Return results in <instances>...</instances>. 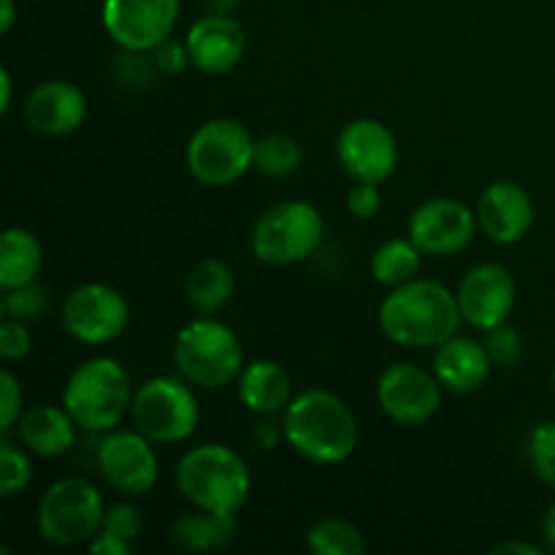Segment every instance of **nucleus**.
<instances>
[{
	"label": "nucleus",
	"instance_id": "1",
	"mask_svg": "<svg viewBox=\"0 0 555 555\" xmlns=\"http://www.w3.org/2000/svg\"><path fill=\"white\" fill-rule=\"evenodd\" d=\"M461 309L442 282L412 280L393 287L379 307V328L393 345L437 350L459 334Z\"/></svg>",
	"mask_w": 555,
	"mask_h": 555
},
{
	"label": "nucleus",
	"instance_id": "2",
	"mask_svg": "<svg viewBox=\"0 0 555 555\" xmlns=\"http://www.w3.org/2000/svg\"><path fill=\"white\" fill-rule=\"evenodd\" d=\"M282 434L301 459L331 466L350 459L358 448V421L345 399L331 390H304L291 399Z\"/></svg>",
	"mask_w": 555,
	"mask_h": 555
},
{
	"label": "nucleus",
	"instance_id": "3",
	"mask_svg": "<svg viewBox=\"0 0 555 555\" xmlns=\"http://www.w3.org/2000/svg\"><path fill=\"white\" fill-rule=\"evenodd\" d=\"M177 488L195 509L236 515L253 488L247 461L228 444H198L177 464Z\"/></svg>",
	"mask_w": 555,
	"mask_h": 555
},
{
	"label": "nucleus",
	"instance_id": "4",
	"mask_svg": "<svg viewBox=\"0 0 555 555\" xmlns=\"http://www.w3.org/2000/svg\"><path fill=\"white\" fill-rule=\"evenodd\" d=\"M133 396L130 377L114 358H90L70 372L63 388V406L79 428L108 434L128 415Z\"/></svg>",
	"mask_w": 555,
	"mask_h": 555
},
{
	"label": "nucleus",
	"instance_id": "5",
	"mask_svg": "<svg viewBox=\"0 0 555 555\" xmlns=\"http://www.w3.org/2000/svg\"><path fill=\"white\" fill-rule=\"evenodd\" d=\"M173 363L179 377L195 388H225L244 372V347L220 320H193L177 334Z\"/></svg>",
	"mask_w": 555,
	"mask_h": 555
},
{
	"label": "nucleus",
	"instance_id": "6",
	"mask_svg": "<svg viewBox=\"0 0 555 555\" xmlns=\"http://www.w3.org/2000/svg\"><path fill=\"white\" fill-rule=\"evenodd\" d=\"M103 496L85 477H63L38 499L36 529L43 542L74 547L90 542L103 526Z\"/></svg>",
	"mask_w": 555,
	"mask_h": 555
},
{
	"label": "nucleus",
	"instance_id": "7",
	"mask_svg": "<svg viewBox=\"0 0 555 555\" xmlns=\"http://www.w3.org/2000/svg\"><path fill=\"white\" fill-rule=\"evenodd\" d=\"M188 171L206 188H225L255 166V139L236 119H209L188 141Z\"/></svg>",
	"mask_w": 555,
	"mask_h": 555
},
{
	"label": "nucleus",
	"instance_id": "8",
	"mask_svg": "<svg viewBox=\"0 0 555 555\" xmlns=\"http://www.w3.org/2000/svg\"><path fill=\"white\" fill-rule=\"evenodd\" d=\"M323 242V217L307 201H282L266 209L253 228V253L266 266H293Z\"/></svg>",
	"mask_w": 555,
	"mask_h": 555
},
{
	"label": "nucleus",
	"instance_id": "9",
	"mask_svg": "<svg viewBox=\"0 0 555 555\" xmlns=\"http://www.w3.org/2000/svg\"><path fill=\"white\" fill-rule=\"evenodd\" d=\"M133 426L155 444H179L198 426V399L188 379L152 377L133 393Z\"/></svg>",
	"mask_w": 555,
	"mask_h": 555
},
{
	"label": "nucleus",
	"instance_id": "10",
	"mask_svg": "<svg viewBox=\"0 0 555 555\" xmlns=\"http://www.w3.org/2000/svg\"><path fill=\"white\" fill-rule=\"evenodd\" d=\"M130 323L125 296L103 282H87L68 293L63 304V328L81 345L114 341Z\"/></svg>",
	"mask_w": 555,
	"mask_h": 555
},
{
	"label": "nucleus",
	"instance_id": "11",
	"mask_svg": "<svg viewBox=\"0 0 555 555\" xmlns=\"http://www.w3.org/2000/svg\"><path fill=\"white\" fill-rule=\"evenodd\" d=\"M182 0H103L108 38L128 52H152L171 36Z\"/></svg>",
	"mask_w": 555,
	"mask_h": 555
},
{
	"label": "nucleus",
	"instance_id": "12",
	"mask_svg": "<svg viewBox=\"0 0 555 555\" xmlns=\"http://www.w3.org/2000/svg\"><path fill=\"white\" fill-rule=\"evenodd\" d=\"M336 155L352 182L383 184L396 171L399 144L388 125L374 117H361L341 128Z\"/></svg>",
	"mask_w": 555,
	"mask_h": 555
},
{
	"label": "nucleus",
	"instance_id": "13",
	"mask_svg": "<svg viewBox=\"0 0 555 555\" xmlns=\"http://www.w3.org/2000/svg\"><path fill=\"white\" fill-rule=\"evenodd\" d=\"M379 410L401 426H423L442 404V383L417 363H393L377 383Z\"/></svg>",
	"mask_w": 555,
	"mask_h": 555
},
{
	"label": "nucleus",
	"instance_id": "14",
	"mask_svg": "<svg viewBox=\"0 0 555 555\" xmlns=\"http://www.w3.org/2000/svg\"><path fill=\"white\" fill-rule=\"evenodd\" d=\"M150 439L135 431H108L98 448V469L103 480L122 496H144L155 488L157 455Z\"/></svg>",
	"mask_w": 555,
	"mask_h": 555
},
{
	"label": "nucleus",
	"instance_id": "15",
	"mask_svg": "<svg viewBox=\"0 0 555 555\" xmlns=\"http://www.w3.org/2000/svg\"><path fill=\"white\" fill-rule=\"evenodd\" d=\"M461 318L480 331H491L496 325L507 323V318L515 309V280L504 266L499 263H480L466 271L461 280L459 293Z\"/></svg>",
	"mask_w": 555,
	"mask_h": 555
},
{
	"label": "nucleus",
	"instance_id": "16",
	"mask_svg": "<svg viewBox=\"0 0 555 555\" xmlns=\"http://www.w3.org/2000/svg\"><path fill=\"white\" fill-rule=\"evenodd\" d=\"M477 217L464 201L431 198L410 217V238L428 255H455L469 247Z\"/></svg>",
	"mask_w": 555,
	"mask_h": 555
},
{
	"label": "nucleus",
	"instance_id": "17",
	"mask_svg": "<svg viewBox=\"0 0 555 555\" xmlns=\"http://www.w3.org/2000/svg\"><path fill=\"white\" fill-rule=\"evenodd\" d=\"M190 60L204 74H225L244 57L247 36L231 14H206L184 36Z\"/></svg>",
	"mask_w": 555,
	"mask_h": 555
},
{
	"label": "nucleus",
	"instance_id": "18",
	"mask_svg": "<svg viewBox=\"0 0 555 555\" xmlns=\"http://www.w3.org/2000/svg\"><path fill=\"white\" fill-rule=\"evenodd\" d=\"M477 222L480 231L496 244H515L534 225V204L526 188L518 182H493L477 204Z\"/></svg>",
	"mask_w": 555,
	"mask_h": 555
},
{
	"label": "nucleus",
	"instance_id": "19",
	"mask_svg": "<svg viewBox=\"0 0 555 555\" xmlns=\"http://www.w3.org/2000/svg\"><path fill=\"white\" fill-rule=\"evenodd\" d=\"M87 117V98L76 85L52 79L38 85L25 101V119L36 133L65 135L74 133Z\"/></svg>",
	"mask_w": 555,
	"mask_h": 555
},
{
	"label": "nucleus",
	"instance_id": "20",
	"mask_svg": "<svg viewBox=\"0 0 555 555\" xmlns=\"http://www.w3.org/2000/svg\"><path fill=\"white\" fill-rule=\"evenodd\" d=\"M491 366L493 361L486 345L466 339V336H453L442 347H437V356H434V374L442 388L453 390V393L480 390L491 374Z\"/></svg>",
	"mask_w": 555,
	"mask_h": 555
},
{
	"label": "nucleus",
	"instance_id": "21",
	"mask_svg": "<svg viewBox=\"0 0 555 555\" xmlns=\"http://www.w3.org/2000/svg\"><path fill=\"white\" fill-rule=\"evenodd\" d=\"M20 442L41 459H57L74 448L76 423L65 406H33L16 421Z\"/></svg>",
	"mask_w": 555,
	"mask_h": 555
},
{
	"label": "nucleus",
	"instance_id": "22",
	"mask_svg": "<svg viewBox=\"0 0 555 555\" xmlns=\"http://www.w3.org/2000/svg\"><path fill=\"white\" fill-rule=\"evenodd\" d=\"M238 399L260 417L285 412L291 404V377L274 361H253L238 374Z\"/></svg>",
	"mask_w": 555,
	"mask_h": 555
},
{
	"label": "nucleus",
	"instance_id": "23",
	"mask_svg": "<svg viewBox=\"0 0 555 555\" xmlns=\"http://www.w3.org/2000/svg\"><path fill=\"white\" fill-rule=\"evenodd\" d=\"M236 531V515L198 509V513H188L173 520L171 542L173 547H179L184 553H201L211 551V547L231 545Z\"/></svg>",
	"mask_w": 555,
	"mask_h": 555
},
{
	"label": "nucleus",
	"instance_id": "24",
	"mask_svg": "<svg viewBox=\"0 0 555 555\" xmlns=\"http://www.w3.org/2000/svg\"><path fill=\"white\" fill-rule=\"evenodd\" d=\"M233 291H236V276H233L231 266L222 263L217 258H206L193 266L184 282V296L193 309L201 314H217L228 301H231Z\"/></svg>",
	"mask_w": 555,
	"mask_h": 555
},
{
	"label": "nucleus",
	"instance_id": "25",
	"mask_svg": "<svg viewBox=\"0 0 555 555\" xmlns=\"http://www.w3.org/2000/svg\"><path fill=\"white\" fill-rule=\"evenodd\" d=\"M41 260V242L25 228H9L0 247V287L11 291V287L36 282Z\"/></svg>",
	"mask_w": 555,
	"mask_h": 555
},
{
	"label": "nucleus",
	"instance_id": "26",
	"mask_svg": "<svg viewBox=\"0 0 555 555\" xmlns=\"http://www.w3.org/2000/svg\"><path fill=\"white\" fill-rule=\"evenodd\" d=\"M423 249L412 238H390L379 244L372 258V274L379 285L401 287L415 280Z\"/></svg>",
	"mask_w": 555,
	"mask_h": 555
},
{
	"label": "nucleus",
	"instance_id": "27",
	"mask_svg": "<svg viewBox=\"0 0 555 555\" xmlns=\"http://www.w3.org/2000/svg\"><path fill=\"white\" fill-rule=\"evenodd\" d=\"M307 545L314 555H363L366 540L345 518H323L309 529Z\"/></svg>",
	"mask_w": 555,
	"mask_h": 555
},
{
	"label": "nucleus",
	"instance_id": "28",
	"mask_svg": "<svg viewBox=\"0 0 555 555\" xmlns=\"http://www.w3.org/2000/svg\"><path fill=\"white\" fill-rule=\"evenodd\" d=\"M301 146L296 139L285 133H271L255 141V168L271 179L291 177L301 166Z\"/></svg>",
	"mask_w": 555,
	"mask_h": 555
},
{
	"label": "nucleus",
	"instance_id": "29",
	"mask_svg": "<svg viewBox=\"0 0 555 555\" xmlns=\"http://www.w3.org/2000/svg\"><path fill=\"white\" fill-rule=\"evenodd\" d=\"M33 466L25 450L16 448L14 442L3 439L0 442V496L11 499L30 486Z\"/></svg>",
	"mask_w": 555,
	"mask_h": 555
},
{
	"label": "nucleus",
	"instance_id": "30",
	"mask_svg": "<svg viewBox=\"0 0 555 555\" xmlns=\"http://www.w3.org/2000/svg\"><path fill=\"white\" fill-rule=\"evenodd\" d=\"M47 304H49V293L47 287L38 285V282H27V285L11 287V291H5V298H3L5 314L14 320H25V323L27 320L41 318Z\"/></svg>",
	"mask_w": 555,
	"mask_h": 555
},
{
	"label": "nucleus",
	"instance_id": "31",
	"mask_svg": "<svg viewBox=\"0 0 555 555\" xmlns=\"http://www.w3.org/2000/svg\"><path fill=\"white\" fill-rule=\"evenodd\" d=\"M529 455L537 477L555 488V421L542 423V426L534 428L529 442Z\"/></svg>",
	"mask_w": 555,
	"mask_h": 555
},
{
	"label": "nucleus",
	"instance_id": "32",
	"mask_svg": "<svg viewBox=\"0 0 555 555\" xmlns=\"http://www.w3.org/2000/svg\"><path fill=\"white\" fill-rule=\"evenodd\" d=\"M141 529H144V518H141L139 507H133V504H112V507L103 513L101 531L119 537V540L130 542V545L139 540Z\"/></svg>",
	"mask_w": 555,
	"mask_h": 555
},
{
	"label": "nucleus",
	"instance_id": "33",
	"mask_svg": "<svg viewBox=\"0 0 555 555\" xmlns=\"http://www.w3.org/2000/svg\"><path fill=\"white\" fill-rule=\"evenodd\" d=\"M482 345H486L491 361L499 363V366H513V363L520 358V352H524L520 334L515 328H509L507 323L486 331V341H482Z\"/></svg>",
	"mask_w": 555,
	"mask_h": 555
},
{
	"label": "nucleus",
	"instance_id": "34",
	"mask_svg": "<svg viewBox=\"0 0 555 555\" xmlns=\"http://www.w3.org/2000/svg\"><path fill=\"white\" fill-rule=\"evenodd\" d=\"M33 347V336L30 328L25 325V320H14V318H5L3 325H0V356L5 361H22L27 358Z\"/></svg>",
	"mask_w": 555,
	"mask_h": 555
},
{
	"label": "nucleus",
	"instance_id": "35",
	"mask_svg": "<svg viewBox=\"0 0 555 555\" xmlns=\"http://www.w3.org/2000/svg\"><path fill=\"white\" fill-rule=\"evenodd\" d=\"M0 396H3V404H0V428L5 434L16 426V421L22 415V385L9 369L0 374Z\"/></svg>",
	"mask_w": 555,
	"mask_h": 555
},
{
	"label": "nucleus",
	"instance_id": "36",
	"mask_svg": "<svg viewBox=\"0 0 555 555\" xmlns=\"http://www.w3.org/2000/svg\"><path fill=\"white\" fill-rule=\"evenodd\" d=\"M383 209V195H379L377 184L356 182L347 193V211L358 220H372L377 211Z\"/></svg>",
	"mask_w": 555,
	"mask_h": 555
},
{
	"label": "nucleus",
	"instance_id": "37",
	"mask_svg": "<svg viewBox=\"0 0 555 555\" xmlns=\"http://www.w3.org/2000/svg\"><path fill=\"white\" fill-rule=\"evenodd\" d=\"M152 52H155V57L152 60H155L157 70H163V74H168V76L182 74L188 65H193V60H190V52H188V43L173 41L171 36H168L166 41L157 43Z\"/></svg>",
	"mask_w": 555,
	"mask_h": 555
},
{
	"label": "nucleus",
	"instance_id": "38",
	"mask_svg": "<svg viewBox=\"0 0 555 555\" xmlns=\"http://www.w3.org/2000/svg\"><path fill=\"white\" fill-rule=\"evenodd\" d=\"M87 547H90V553H95V555H130L133 553V545H130V542L106 534V531H98V534L87 542Z\"/></svg>",
	"mask_w": 555,
	"mask_h": 555
},
{
	"label": "nucleus",
	"instance_id": "39",
	"mask_svg": "<svg viewBox=\"0 0 555 555\" xmlns=\"http://www.w3.org/2000/svg\"><path fill=\"white\" fill-rule=\"evenodd\" d=\"M493 555H507V553H515V555H540L542 551L540 547L529 545V542H504V545H496L491 551Z\"/></svg>",
	"mask_w": 555,
	"mask_h": 555
},
{
	"label": "nucleus",
	"instance_id": "40",
	"mask_svg": "<svg viewBox=\"0 0 555 555\" xmlns=\"http://www.w3.org/2000/svg\"><path fill=\"white\" fill-rule=\"evenodd\" d=\"M542 537H545L547 551L555 553V504L547 509L545 518H542Z\"/></svg>",
	"mask_w": 555,
	"mask_h": 555
},
{
	"label": "nucleus",
	"instance_id": "41",
	"mask_svg": "<svg viewBox=\"0 0 555 555\" xmlns=\"http://www.w3.org/2000/svg\"><path fill=\"white\" fill-rule=\"evenodd\" d=\"M14 0H0V33H9L14 25Z\"/></svg>",
	"mask_w": 555,
	"mask_h": 555
},
{
	"label": "nucleus",
	"instance_id": "42",
	"mask_svg": "<svg viewBox=\"0 0 555 555\" xmlns=\"http://www.w3.org/2000/svg\"><path fill=\"white\" fill-rule=\"evenodd\" d=\"M0 87H3V95H0V112H9L11 108V74L9 70H0Z\"/></svg>",
	"mask_w": 555,
	"mask_h": 555
},
{
	"label": "nucleus",
	"instance_id": "43",
	"mask_svg": "<svg viewBox=\"0 0 555 555\" xmlns=\"http://www.w3.org/2000/svg\"><path fill=\"white\" fill-rule=\"evenodd\" d=\"M206 3H209L211 14H231L238 5V0H206Z\"/></svg>",
	"mask_w": 555,
	"mask_h": 555
},
{
	"label": "nucleus",
	"instance_id": "44",
	"mask_svg": "<svg viewBox=\"0 0 555 555\" xmlns=\"http://www.w3.org/2000/svg\"><path fill=\"white\" fill-rule=\"evenodd\" d=\"M553 390H555V366H553Z\"/></svg>",
	"mask_w": 555,
	"mask_h": 555
}]
</instances>
